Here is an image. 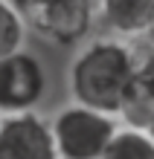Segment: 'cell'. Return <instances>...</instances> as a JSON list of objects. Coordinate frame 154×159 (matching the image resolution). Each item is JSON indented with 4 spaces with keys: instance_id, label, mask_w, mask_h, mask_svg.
Returning <instances> with one entry per match:
<instances>
[{
    "instance_id": "cell-1",
    "label": "cell",
    "mask_w": 154,
    "mask_h": 159,
    "mask_svg": "<svg viewBox=\"0 0 154 159\" xmlns=\"http://www.w3.org/2000/svg\"><path fill=\"white\" fill-rule=\"evenodd\" d=\"M137 52L117 38L87 43L70 64V96L84 107L119 116L134 98Z\"/></svg>"
},
{
    "instance_id": "cell-2",
    "label": "cell",
    "mask_w": 154,
    "mask_h": 159,
    "mask_svg": "<svg viewBox=\"0 0 154 159\" xmlns=\"http://www.w3.org/2000/svg\"><path fill=\"white\" fill-rule=\"evenodd\" d=\"M117 127V116L84 107L79 101L58 110L50 121L58 159H102Z\"/></svg>"
},
{
    "instance_id": "cell-3",
    "label": "cell",
    "mask_w": 154,
    "mask_h": 159,
    "mask_svg": "<svg viewBox=\"0 0 154 159\" xmlns=\"http://www.w3.org/2000/svg\"><path fill=\"white\" fill-rule=\"evenodd\" d=\"M23 17L26 26H32L44 41L73 49L93 29L96 3L90 0H44V3L32 6L29 12H23Z\"/></svg>"
},
{
    "instance_id": "cell-4",
    "label": "cell",
    "mask_w": 154,
    "mask_h": 159,
    "mask_svg": "<svg viewBox=\"0 0 154 159\" xmlns=\"http://www.w3.org/2000/svg\"><path fill=\"white\" fill-rule=\"evenodd\" d=\"M47 93V70L32 52L17 49L0 58V116L29 113Z\"/></svg>"
},
{
    "instance_id": "cell-5",
    "label": "cell",
    "mask_w": 154,
    "mask_h": 159,
    "mask_svg": "<svg viewBox=\"0 0 154 159\" xmlns=\"http://www.w3.org/2000/svg\"><path fill=\"white\" fill-rule=\"evenodd\" d=\"M0 159H58L50 121L29 113L0 119Z\"/></svg>"
},
{
    "instance_id": "cell-6",
    "label": "cell",
    "mask_w": 154,
    "mask_h": 159,
    "mask_svg": "<svg viewBox=\"0 0 154 159\" xmlns=\"http://www.w3.org/2000/svg\"><path fill=\"white\" fill-rule=\"evenodd\" d=\"M105 26L119 38H140L148 35L154 20V0H99Z\"/></svg>"
},
{
    "instance_id": "cell-7",
    "label": "cell",
    "mask_w": 154,
    "mask_h": 159,
    "mask_svg": "<svg viewBox=\"0 0 154 159\" xmlns=\"http://www.w3.org/2000/svg\"><path fill=\"white\" fill-rule=\"evenodd\" d=\"M102 159H154V139L142 127H117Z\"/></svg>"
},
{
    "instance_id": "cell-8",
    "label": "cell",
    "mask_w": 154,
    "mask_h": 159,
    "mask_svg": "<svg viewBox=\"0 0 154 159\" xmlns=\"http://www.w3.org/2000/svg\"><path fill=\"white\" fill-rule=\"evenodd\" d=\"M26 41V17L12 0H0V58L23 49Z\"/></svg>"
},
{
    "instance_id": "cell-9",
    "label": "cell",
    "mask_w": 154,
    "mask_h": 159,
    "mask_svg": "<svg viewBox=\"0 0 154 159\" xmlns=\"http://www.w3.org/2000/svg\"><path fill=\"white\" fill-rule=\"evenodd\" d=\"M134 93L154 107V49L137 55V72H134Z\"/></svg>"
},
{
    "instance_id": "cell-10",
    "label": "cell",
    "mask_w": 154,
    "mask_h": 159,
    "mask_svg": "<svg viewBox=\"0 0 154 159\" xmlns=\"http://www.w3.org/2000/svg\"><path fill=\"white\" fill-rule=\"evenodd\" d=\"M12 3L21 9V12H29L32 6H38V3H44V0H12Z\"/></svg>"
},
{
    "instance_id": "cell-11",
    "label": "cell",
    "mask_w": 154,
    "mask_h": 159,
    "mask_svg": "<svg viewBox=\"0 0 154 159\" xmlns=\"http://www.w3.org/2000/svg\"><path fill=\"white\" fill-rule=\"evenodd\" d=\"M142 130H146V133L154 139V107H151V113H148V119H146V127H142Z\"/></svg>"
},
{
    "instance_id": "cell-12",
    "label": "cell",
    "mask_w": 154,
    "mask_h": 159,
    "mask_svg": "<svg viewBox=\"0 0 154 159\" xmlns=\"http://www.w3.org/2000/svg\"><path fill=\"white\" fill-rule=\"evenodd\" d=\"M148 38L154 41V20H151V29H148Z\"/></svg>"
},
{
    "instance_id": "cell-13",
    "label": "cell",
    "mask_w": 154,
    "mask_h": 159,
    "mask_svg": "<svg viewBox=\"0 0 154 159\" xmlns=\"http://www.w3.org/2000/svg\"><path fill=\"white\" fill-rule=\"evenodd\" d=\"M90 3H99V0H90Z\"/></svg>"
}]
</instances>
